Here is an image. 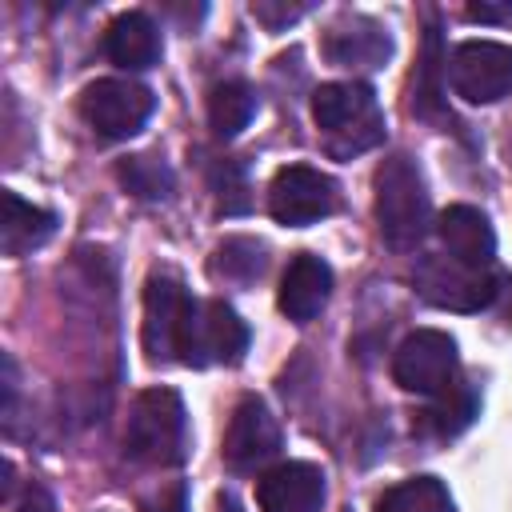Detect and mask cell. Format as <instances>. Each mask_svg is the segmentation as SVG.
I'll return each mask as SVG.
<instances>
[{
	"label": "cell",
	"instance_id": "cell-1",
	"mask_svg": "<svg viewBox=\"0 0 512 512\" xmlns=\"http://www.w3.org/2000/svg\"><path fill=\"white\" fill-rule=\"evenodd\" d=\"M372 184H376V224L384 244L396 252H412L432 224V204L416 160H408L404 152L380 160Z\"/></svg>",
	"mask_w": 512,
	"mask_h": 512
},
{
	"label": "cell",
	"instance_id": "cell-2",
	"mask_svg": "<svg viewBox=\"0 0 512 512\" xmlns=\"http://www.w3.org/2000/svg\"><path fill=\"white\" fill-rule=\"evenodd\" d=\"M312 120L328 136L332 156H356L380 144L384 116L376 108V96L360 80H332L312 92Z\"/></svg>",
	"mask_w": 512,
	"mask_h": 512
},
{
	"label": "cell",
	"instance_id": "cell-3",
	"mask_svg": "<svg viewBox=\"0 0 512 512\" xmlns=\"http://www.w3.org/2000/svg\"><path fill=\"white\" fill-rule=\"evenodd\" d=\"M188 440V416L184 400L172 388H148L136 396L128 428H124V448L140 464H176L184 456Z\"/></svg>",
	"mask_w": 512,
	"mask_h": 512
},
{
	"label": "cell",
	"instance_id": "cell-4",
	"mask_svg": "<svg viewBox=\"0 0 512 512\" xmlns=\"http://www.w3.org/2000/svg\"><path fill=\"white\" fill-rule=\"evenodd\" d=\"M196 308L200 304L184 292V284L176 276H168V272L148 276V284H144V352L152 364L188 360Z\"/></svg>",
	"mask_w": 512,
	"mask_h": 512
},
{
	"label": "cell",
	"instance_id": "cell-5",
	"mask_svg": "<svg viewBox=\"0 0 512 512\" xmlns=\"http://www.w3.org/2000/svg\"><path fill=\"white\" fill-rule=\"evenodd\" d=\"M152 108H156L152 92L128 76H104L80 92V116L88 120L92 132H100L108 140L136 136L148 124Z\"/></svg>",
	"mask_w": 512,
	"mask_h": 512
},
{
	"label": "cell",
	"instance_id": "cell-6",
	"mask_svg": "<svg viewBox=\"0 0 512 512\" xmlns=\"http://www.w3.org/2000/svg\"><path fill=\"white\" fill-rule=\"evenodd\" d=\"M392 376L404 392L440 396L456 384V340L440 328H416L392 356Z\"/></svg>",
	"mask_w": 512,
	"mask_h": 512
},
{
	"label": "cell",
	"instance_id": "cell-7",
	"mask_svg": "<svg viewBox=\"0 0 512 512\" xmlns=\"http://www.w3.org/2000/svg\"><path fill=\"white\" fill-rule=\"evenodd\" d=\"M452 92L468 104H496L512 92V44L464 40L448 60Z\"/></svg>",
	"mask_w": 512,
	"mask_h": 512
},
{
	"label": "cell",
	"instance_id": "cell-8",
	"mask_svg": "<svg viewBox=\"0 0 512 512\" xmlns=\"http://www.w3.org/2000/svg\"><path fill=\"white\" fill-rule=\"evenodd\" d=\"M336 204H340L336 180L312 164H288L268 184V212L288 228L316 224V220L332 216Z\"/></svg>",
	"mask_w": 512,
	"mask_h": 512
},
{
	"label": "cell",
	"instance_id": "cell-9",
	"mask_svg": "<svg viewBox=\"0 0 512 512\" xmlns=\"http://www.w3.org/2000/svg\"><path fill=\"white\" fill-rule=\"evenodd\" d=\"M416 288L424 300L452 312H480L500 292L488 268H468V264H456L452 256H424L416 264Z\"/></svg>",
	"mask_w": 512,
	"mask_h": 512
},
{
	"label": "cell",
	"instance_id": "cell-10",
	"mask_svg": "<svg viewBox=\"0 0 512 512\" xmlns=\"http://www.w3.org/2000/svg\"><path fill=\"white\" fill-rule=\"evenodd\" d=\"M276 452H280V428L272 412L256 396H244L232 408V420L224 432V460L236 472H252V468H264Z\"/></svg>",
	"mask_w": 512,
	"mask_h": 512
},
{
	"label": "cell",
	"instance_id": "cell-11",
	"mask_svg": "<svg viewBox=\"0 0 512 512\" xmlns=\"http://www.w3.org/2000/svg\"><path fill=\"white\" fill-rule=\"evenodd\" d=\"M248 352V324L224 304V300H204L196 308L192 324V344L184 364H240Z\"/></svg>",
	"mask_w": 512,
	"mask_h": 512
},
{
	"label": "cell",
	"instance_id": "cell-12",
	"mask_svg": "<svg viewBox=\"0 0 512 512\" xmlns=\"http://www.w3.org/2000/svg\"><path fill=\"white\" fill-rule=\"evenodd\" d=\"M256 500H260V512H320L324 472L308 460H284L260 476Z\"/></svg>",
	"mask_w": 512,
	"mask_h": 512
},
{
	"label": "cell",
	"instance_id": "cell-13",
	"mask_svg": "<svg viewBox=\"0 0 512 512\" xmlns=\"http://www.w3.org/2000/svg\"><path fill=\"white\" fill-rule=\"evenodd\" d=\"M436 232H440V244L444 252L456 260V264H468V268H488L492 256H496V232L488 224V216L472 204H452L440 212L436 220Z\"/></svg>",
	"mask_w": 512,
	"mask_h": 512
},
{
	"label": "cell",
	"instance_id": "cell-14",
	"mask_svg": "<svg viewBox=\"0 0 512 512\" xmlns=\"http://www.w3.org/2000/svg\"><path fill=\"white\" fill-rule=\"evenodd\" d=\"M332 296V268L312 256V252H300L288 260L284 276H280V312L296 324H308Z\"/></svg>",
	"mask_w": 512,
	"mask_h": 512
},
{
	"label": "cell",
	"instance_id": "cell-15",
	"mask_svg": "<svg viewBox=\"0 0 512 512\" xmlns=\"http://www.w3.org/2000/svg\"><path fill=\"white\" fill-rule=\"evenodd\" d=\"M324 52L340 68H380L388 60V52H392V40H388V32L376 20L352 16V20L328 28Z\"/></svg>",
	"mask_w": 512,
	"mask_h": 512
},
{
	"label": "cell",
	"instance_id": "cell-16",
	"mask_svg": "<svg viewBox=\"0 0 512 512\" xmlns=\"http://www.w3.org/2000/svg\"><path fill=\"white\" fill-rule=\"evenodd\" d=\"M104 52L128 72L152 68L160 60V28L144 12H120L104 32Z\"/></svg>",
	"mask_w": 512,
	"mask_h": 512
},
{
	"label": "cell",
	"instance_id": "cell-17",
	"mask_svg": "<svg viewBox=\"0 0 512 512\" xmlns=\"http://www.w3.org/2000/svg\"><path fill=\"white\" fill-rule=\"evenodd\" d=\"M52 232H56V216L48 208H36V204L20 200L16 192L0 196V248L8 256H24V252L40 248Z\"/></svg>",
	"mask_w": 512,
	"mask_h": 512
},
{
	"label": "cell",
	"instance_id": "cell-18",
	"mask_svg": "<svg viewBox=\"0 0 512 512\" xmlns=\"http://www.w3.org/2000/svg\"><path fill=\"white\" fill-rule=\"evenodd\" d=\"M256 112V96L244 80H224L208 92V124L216 136H240Z\"/></svg>",
	"mask_w": 512,
	"mask_h": 512
},
{
	"label": "cell",
	"instance_id": "cell-19",
	"mask_svg": "<svg viewBox=\"0 0 512 512\" xmlns=\"http://www.w3.org/2000/svg\"><path fill=\"white\" fill-rule=\"evenodd\" d=\"M376 512H452V496L436 476H412L392 484L376 500Z\"/></svg>",
	"mask_w": 512,
	"mask_h": 512
},
{
	"label": "cell",
	"instance_id": "cell-20",
	"mask_svg": "<svg viewBox=\"0 0 512 512\" xmlns=\"http://www.w3.org/2000/svg\"><path fill=\"white\" fill-rule=\"evenodd\" d=\"M476 416V396L472 388H448L440 396H432V408L420 412V432L428 436H456L460 428H468V420Z\"/></svg>",
	"mask_w": 512,
	"mask_h": 512
},
{
	"label": "cell",
	"instance_id": "cell-21",
	"mask_svg": "<svg viewBox=\"0 0 512 512\" xmlns=\"http://www.w3.org/2000/svg\"><path fill=\"white\" fill-rule=\"evenodd\" d=\"M212 272L224 280H252L264 272V244H256L252 236H228L216 256H212Z\"/></svg>",
	"mask_w": 512,
	"mask_h": 512
},
{
	"label": "cell",
	"instance_id": "cell-22",
	"mask_svg": "<svg viewBox=\"0 0 512 512\" xmlns=\"http://www.w3.org/2000/svg\"><path fill=\"white\" fill-rule=\"evenodd\" d=\"M120 180L140 200H164L172 192V168L156 156H128L120 164Z\"/></svg>",
	"mask_w": 512,
	"mask_h": 512
},
{
	"label": "cell",
	"instance_id": "cell-23",
	"mask_svg": "<svg viewBox=\"0 0 512 512\" xmlns=\"http://www.w3.org/2000/svg\"><path fill=\"white\" fill-rule=\"evenodd\" d=\"M304 8H308V4H272V0H260V4H252L256 20H264L268 28H280V24L296 20V16H304Z\"/></svg>",
	"mask_w": 512,
	"mask_h": 512
},
{
	"label": "cell",
	"instance_id": "cell-24",
	"mask_svg": "<svg viewBox=\"0 0 512 512\" xmlns=\"http://www.w3.org/2000/svg\"><path fill=\"white\" fill-rule=\"evenodd\" d=\"M468 16L472 20H508L512 4H468Z\"/></svg>",
	"mask_w": 512,
	"mask_h": 512
},
{
	"label": "cell",
	"instance_id": "cell-25",
	"mask_svg": "<svg viewBox=\"0 0 512 512\" xmlns=\"http://www.w3.org/2000/svg\"><path fill=\"white\" fill-rule=\"evenodd\" d=\"M216 512H244V508H240V500L232 492H220L216 496Z\"/></svg>",
	"mask_w": 512,
	"mask_h": 512
},
{
	"label": "cell",
	"instance_id": "cell-26",
	"mask_svg": "<svg viewBox=\"0 0 512 512\" xmlns=\"http://www.w3.org/2000/svg\"><path fill=\"white\" fill-rule=\"evenodd\" d=\"M504 316H508V324H512V280H504Z\"/></svg>",
	"mask_w": 512,
	"mask_h": 512
}]
</instances>
